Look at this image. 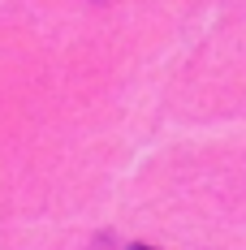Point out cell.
<instances>
[{
    "instance_id": "obj_1",
    "label": "cell",
    "mask_w": 246,
    "mask_h": 250,
    "mask_svg": "<svg viewBox=\"0 0 246 250\" xmlns=\"http://www.w3.org/2000/svg\"><path fill=\"white\" fill-rule=\"evenodd\" d=\"M130 250H151V246H130Z\"/></svg>"
}]
</instances>
